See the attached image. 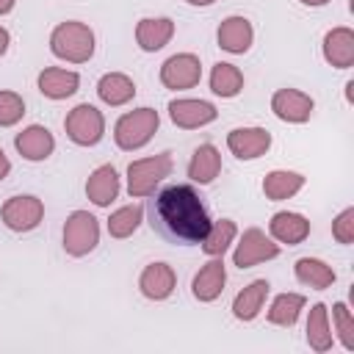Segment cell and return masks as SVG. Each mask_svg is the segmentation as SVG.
I'll return each mask as SVG.
<instances>
[{
  "mask_svg": "<svg viewBox=\"0 0 354 354\" xmlns=\"http://www.w3.org/2000/svg\"><path fill=\"white\" fill-rule=\"evenodd\" d=\"M332 235L340 243H351L354 241V207H346L335 221H332Z\"/></svg>",
  "mask_w": 354,
  "mask_h": 354,
  "instance_id": "cell-34",
  "label": "cell"
},
{
  "mask_svg": "<svg viewBox=\"0 0 354 354\" xmlns=\"http://www.w3.org/2000/svg\"><path fill=\"white\" fill-rule=\"evenodd\" d=\"M301 185H304V177H301V174L277 169V171L266 174V180H263V194H266L268 199L279 202V199H288V196H293V194H296Z\"/></svg>",
  "mask_w": 354,
  "mask_h": 354,
  "instance_id": "cell-25",
  "label": "cell"
},
{
  "mask_svg": "<svg viewBox=\"0 0 354 354\" xmlns=\"http://www.w3.org/2000/svg\"><path fill=\"white\" fill-rule=\"evenodd\" d=\"M158 111L155 108H138V111H130V113H124L119 122H116V127H113V138H116V144L122 147V149H138V147H144L149 138H152V133L158 130Z\"/></svg>",
  "mask_w": 354,
  "mask_h": 354,
  "instance_id": "cell-3",
  "label": "cell"
},
{
  "mask_svg": "<svg viewBox=\"0 0 354 354\" xmlns=\"http://www.w3.org/2000/svg\"><path fill=\"white\" fill-rule=\"evenodd\" d=\"M171 33H174V22L171 19H166V17H147L136 28V41H138L141 50L155 53L163 44H169Z\"/></svg>",
  "mask_w": 354,
  "mask_h": 354,
  "instance_id": "cell-18",
  "label": "cell"
},
{
  "mask_svg": "<svg viewBox=\"0 0 354 354\" xmlns=\"http://www.w3.org/2000/svg\"><path fill=\"white\" fill-rule=\"evenodd\" d=\"M77 72H69V69H58V66H50L39 75V91L50 100H64V97H72L77 91Z\"/></svg>",
  "mask_w": 354,
  "mask_h": 354,
  "instance_id": "cell-20",
  "label": "cell"
},
{
  "mask_svg": "<svg viewBox=\"0 0 354 354\" xmlns=\"http://www.w3.org/2000/svg\"><path fill=\"white\" fill-rule=\"evenodd\" d=\"M210 88H213V94H218V97H235L241 88H243V75H241V69L238 66H232V64H216L213 66V72H210Z\"/></svg>",
  "mask_w": 354,
  "mask_h": 354,
  "instance_id": "cell-28",
  "label": "cell"
},
{
  "mask_svg": "<svg viewBox=\"0 0 354 354\" xmlns=\"http://www.w3.org/2000/svg\"><path fill=\"white\" fill-rule=\"evenodd\" d=\"M218 47L227 53H246L252 47V25L246 17H227L218 25Z\"/></svg>",
  "mask_w": 354,
  "mask_h": 354,
  "instance_id": "cell-19",
  "label": "cell"
},
{
  "mask_svg": "<svg viewBox=\"0 0 354 354\" xmlns=\"http://www.w3.org/2000/svg\"><path fill=\"white\" fill-rule=\"evenodd\" d=\"M14 147H17V152H19L25 160H44V158L53 152L55 141H53V133H50L47 127L30 124V127H25V130L14 138Z\"/></svg>",
  "mask_w": 354,
  "mask_h": 354,
  "instance_id": "cell-14",
  "label": "cell"
},
{
  "mask_svg": "<svg viewBox=\"0 0 354 354\" xmlns=\"http://www.w3.org/2000/svg\"><path fill=\"white\" fill-rule=\"evenodd\" d=\"M86 194H88V199H91L94 205H100V207L111 205V202L116 199V194H119L116 169H113V166H100V169H94L91 177H88V183H86Z\"/></svg>",
  "mask_w": 354,
  "mask_h": 354,
  "instance_id": "cell-21",
  "label": "cell"
},
{
  "mask_svg": "<svg viewBox=\"0 0 354 354\" xmlns=\"http://www.w3.org/2000/svg\"><path fill=\"white\" fill-rule=\"evenodd\" d=\"M169 171H171V155L169 152L133 160L127 166V191H130V196H149L155 191V185L163 177H169Z\"/></svg>",
  "mask_w": 354,
  "mask_h": 354,
  "instance_id": "cell-4",
  "label": "cell"
},
{
  "mask_svg": "<svg viewBox=\"0 0 354 354\" xmlns=\"http://www.w3.org/2000/svg\"><path fill=\"white\" fill-rule=\"evenodd\" d=\"M25 113V102L19 94L14 91H0V127H8V124H17Z\"/></svg>",
  "mask_w": 354,
  "mask_h": 354,
  "instance_id": "cell-32",
  "label": "cell"
},
{
  "mask_svg": "<svg viewBox=\"0 0 354 354\" xmlns=\"http://www.w3.org/2000/svg\"><path fill=\"white\" fill-rule=\"evenodd\" d=\"M14 8V0H0V14H8Z\"/></svg>",
  "mask_w": 354,
  "mask_h": 354,
  "instance_id": "cell-37",
  "label": "cell"
},
{
  "mask_svg": "<svg viewBox=\"0 0 354 354\" xmlns=\"http://www.w3.org/2000/svg\"><path fill=\"white\" fill-rule=\"evenodd\" d=\"M268 282L266 279H254L252 285H246L238 296H235V301H232V315L238 318V321H252L260 310H263V301H266V296H268Z\"/></svg>",
  "mask_w": 354,
  "mask_h": 354,
  "instance_id": "cell-22",
  "label": "cell"
},
{
  "mask_svg": "<svg viewBox=\"0 0 354 354\" xmlns=\"http://www.w3.org/2000/svg\"><path fill=\"white\" fill-rule=\"evenodd\" d=\"M301 3H307V6H324V3H329V0H301Z\"/></svg>",
  "mask_w": 354,
  "mask_h": 354,
  "instance_id": "cell-38",
  "label": "cell"
},
{
  "mask_svg": "<svg viewBox=\"0 0 354 354\" xmlns=\"http://www.w3.org/2000/svg\"><path fill=\"white\" fill-rule=\"evenodd\" d=\"M149 224L174 243H202L213 221L199 194L185 183H174L149 199Z\"/></svg>",
  "mask_w": 354,
  "mask_h": 354,
  "instance_id": "cell-1",
  "label": "cell"
},
{
  "mask_svg": "<svg viewBox=\"0 0 354 354\" xmlns=\"http://www.w3.org/2000/svg\"><path fill=\"white\" fill-rule=\"evenodd\" d=\"M271 111L282 122H307L313 113V97L296 88H279L271 97Z\"/></svg>",
  "mask_w": 354,
  "mask_h": 354,
  "instance_id": "cell-11",
  "label": "cell"
},
{
  "mask_svg": "<svg viewBox=\"0 0 354 354\" xmlns=\"http://www.w3.org/2000/svg\"><path fill=\"white\" fill-rule=\"evenodd\" d=\"M332 318H335V326H337V335L343 340L346 348H354V321H351V313L343 301H337L332 307Z\"/></svg>",
  "mask_w": 354,
  "mask_h": 354,
  "instance_id": "cell-33",
  "label": "cell"
},
{
  "mask_svg": "<svg viewBox=\"0 0 354 354\" xmlns=\"http://www.w3.org/2000/svg\"><path fill=\"white\" fill-rule=\"evenodd\" d=\"M8 169H11V163H8V158H6V152L0 149V180L8 174Z\"/></svg>",
  "mask_w": 354,
  "mask_h": 354,
  "instance_id": "cell-35",
  "label": "cell"
},
{
  "mask_svg": "<svg viewBox=\"0 0 354 354\" xmlns=\"http://www.w3.org/2000/svg\"><path fill=\"white\" fill-rule=\"evenodd\" d=\"M50 50L72 64H83L94 55V33L83 22H61L50 36Z\"/></svg>",
  "mask_w": 354,
  "mask_h": 354,
  "instance_id": "cell-2",
  "label": "cell"
},
{
  "mask_svg": "<svg viewBox=\"0 0 354 354\" xmlns=\"http://www.w3.org/2000/svg\"><path fill=\"white\" fill-rule=\"evenodd\" d=\"M324 58L337 69H348L354 64V33L348 28L329 30L324 36Z\"/></svg>",
  "mask_w": 354,
  "mask_h": 354,
  "instance_id": "cell-15",
  "label": "cell"
},
{
  "mask_svg": "<svg viewBox=\"0 0 354 354\" xmlns=\"http://www.w3.org/2000/svg\"><path fill=\"white\" fill-rule=\"evenodd\" d=\"M202 77V64L196 55L191 53H180V55H171L163 66H160V83L166 88H191L196 86Z\"/></svg>",
  "mask_w": 354,
  "mask_h": 354,
  "instance_id": "cell-9",
  "label": "cell"
},
{
  "mask_svg": "<svg viewBox=\"0 0 354 354\" xmlns=\"http://www.w3.org/2000/svg\"><path fill=\"white\" fill-rule=\"evenodd\" d=\"M304 307V296L301 293H279L268 310V321L277 326H293L299 313Z\"/></svg>",
  "mask_w": 354,
  "mask_h": 354,
  "instance_id": "cell-29",
  "label": "cell"
},
{
  "mask_svg": "<svg viewBox=\"0 0 354 354\" xmlns=\"http://www.w3.org/2000/svg\"><path fill=\"white\" fill-rule=\"evenodd\" d=\"M188 3H191V6H210L213 0H188Z\"/></svg>",
  "mask_w": 354,
  "mask_h": 354,
  "instance_id": "cell-39",
  "label": "cell"
},
{
  "mask_svg": "<svg viewBox=\"0 0 354 354\" xmlns=\"http://www.w3.org/2000/svg\"><path fill=\"white\" fill-rule=\"evenodd\" d=\"M224 282H227V271H224V263L221 257H213L210 263H205L199 268V274L194 277V296L199 301H213L221 290H224Z\"/></svg>",
  "mask_w": 354,
  "mask_h": 354,
  "instance_id": "cell-17",
  "label": "cell"
},
{
  "mask_svg": "<svg viewBox=\"0 0 354 354\" xmlns=\"http://www.w3.org/2000/svg\"><path fill=\"white\" fill-rule=\"evenodd\" d=\"M169 116L177 127H202L216 119V108L205 100H171L169 102Z\"/></svg>",
  "mask_w": 354,
  "mask_h": 354,
  "instance_id": "cell-12",
  "label": "cell"
},
{
  "mask_svg": "<svg viewBox=\"0 0 354 354\" xmlns=\"http://www.w3.org/2000/svg\"><path fill=\"white\" fill-rule=\"evenodd\" d=\"M232 238H235V224L230 218H221V221L210 224V230H207V235L202 241V249L210 257H221L227 252V246L232 243Z\"/></svg>",
  "mask_w": 354,
  "mask_h": 354,
  "instance_id": "cell-31",
  "label": "cell"
},
{
  "mask_svg": "<svg viewBox=\"0 0 354 354\" xmlns=\"http://www.w3.org/2000/svg\"><path fill=\"white\" fill-rule=\"evenodd\" d=\"M97 94H100V100L108 102V105H124V102L133 100L136 86H133V80H130L127 75H122V72H108V75L100 77Z\"/></svg>",
  "mask_w": 354,
  "mask_h": 354,
  "instance_id": "cell-24",
  "label": "cell"
},
{
  "mask_svg": "<svg viewBox=\"0 0 354 354\" xmlns=\"http://www.w3.org/2000/svg\"><path fill=\"white\" fill-rule=\"evenodd\" d=\"M227 147L241 160H254L271 147V133L263 127H235L227 136Z\"/></svg>",
  "mask_w": 354,
  "mask_h": 354,
  "instance_id": "cell-10",
  "label": "cell"
},
{
  "mask_svg": "<svg viewBox=\"0 0 354 354\" xmlns=\"http://www.w3.org/2000/svg\"><path fill=\"white\" fill-rule=\"evenodd\" d=\"M174 282H177V277H174L171 266H166V263H149V266L141 271V277H138L141 293H144L147 299H155V301L171 296Z\"/></svg>",
  "mask_w": 354,
  "mask_h": 354,
  "instance_id": "cell-13",
  "label": "cell"
},
{
  "mask_svg": "<svg viewBox=\"0 0 354 354\" xmlns=\"http://www.w3.org/2000/svg\"><path fill=\"white\" fill-rule=\"evenodd\" d=\"M268 230H271V235H274L279 243L296 246V243H301V241L310 235V221H307L304 216H299V213L282 210V213H274V216H271Z\"/></svg>",
  "mask_w": 354,
  "mask_h": 354,
  "instance_id": "cell-16",
  "label": "cell"
},
{
  "mask_svg": "<svg viewBox=\"0 0 354 354\" xmlns=\"http://www.w3.org/2000/svg\"><path fill=\"white\" fill-rule=\"evenodd\" d=\"M100 241V224L88 210H75L64 224V249L72 257L88 254Z\"/></svg>",
  "mask_w": 354,
  "mask_h": 354,
  "instance_id": "cell-5",
  "label": "cell"
},
{
  "mask_svg": "<svg viewBox=\"0 0 354 354\" xmlns=\"http://www.w3.org/2000/svg\"><path fill=\"white\" fill-rule=\"evenodd\" d=\"M296 277H299V282H304L315 290H324L335 282V271L324 260H315V257H301L296 263Z\"/></svg>",
  "mask_w": 354,
  "mask_h": 354,
  "instance_id": "cell-26",
  "label": "cell"
},
{
  "mask_svg": "<svg viewBox=\"0 0 354 354\" xmlns=\"http://www.w3.org/2000/svg\"><path fill=\"white\" fill-rule=\"evenodd\" d=\"M277 254H279V246H277L271 238H266L263 230L252 227V230L243 232V238H241V243H238L232 260H235L238 268H249V266H257V263L271 260V257H277Z\"/></svg>",
  "mask_w": 354,
  "mask_h": 354,
  "instance_id": "cell-8",
  "label": "cell"
},
{
  "mask_svg": "<svg viewBox=\"0 0 354 354\" xmlns=\"http://www.w3.org/2000/svg\"><path fill=\"white\" fill-rule=\"evenodd\" d=\"M221 171V155L213 144H202L196 147V152L191 155V163H188V177L194 183H210L216 174Z\"/></svg>",
  "mask_w": 354,
  "mask_h": 354,
  "instance_id": "cell-23",
  "label": "cell"
},
{
  "mask_svg": "<svg viewBox=\"0 0 354 354\" xmlns=\"http://www.w3.org/2000/svg\"><path fill=\"white\" fill-rule=\"evenodd\" d=\"M141 216H144V207L141 205H124L116 213H111V218H108L111 238H127V235H133L138 230V224H141Z\"/></svg>",
  "mask_w": 354,
  "mask_h": 354,
  "instance_id": "cell-30",
  "label": "cell"
},
{
  "mask_svg": "<svg viewBox=\"0 0 354 354\" xmlns=\"http://www.w3.org/2000/svg\"><path fill=\"white\" fill-rule=\"evenodd\" d=\"M0 216H3V224L8 227V230H14V232H28V230H33V227H39V221H41V216H44V205H41V199H36V196H11L6 205H3V210H0Z\"/></svg>",
  "mask_w": 354,
  "mask_h": 354,
  "instance_id": "cell-7",
  "label": "cell"
},
{
  "mask_svg": "<svg viewBox=\"0 0 354 354\" xmlns=\"http://www.w3.org/2000/svg\"><path fill=\"white\" fill-rule=\"evenodd\" d=\"M307 343L315 351H326L332 346V329H329V318H326V307L324 304H313L310 315H307Z\"/></svg>",
  "mask_w": 354,
  "mask_h": 354,
  "instance_id": "cell-27",
  "label": "cell"
},
{
  "mask_svg": "<svg viewBox=\"0 0 354 354\" xmlns=\"http://www.w3.org/2000/svg\"><path fill=\"white\" fill-rule=\"evenodd\" d=\"M64 130H66V136H69L75 144L91 147V144H97V141L102 138L105 119H102V113H100L94 105L83 102V105H77V108H72V111L66 113Z\"/></svg>",
  "mask_w": 354,
  "mask_h": 354,
  "instance_id": "cell-6",
  "label": "cell"
},
{
  "mask_svg": "<svg viewBox=\"0 0 354 354\" xmlns=\"http://www.w3.org/2000/svg\"><path fill=\"white\" fill-rule=\"evenodd\" d=\"M8 50V30L6 28H0V55Z\"/></svg>",
  "mask_w": 354,
  "mask_h": 354,
  "instance_id": "cell-36",
  "label": "cell"
}]
</instances>
